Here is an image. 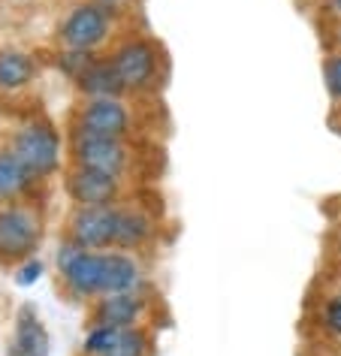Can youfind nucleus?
<instances>
[{
  "label": "nucleus",
  "instance_id": "obj_5",
  "mask_svg": "<svg viewBox=\"0 0 341 356\" xmlns=\"http://www.w3.org/2000/svg\"><path fill=\"white\" fill-rule=\"evenodd\" d=\"M127 10L109 6L103 0H79L67 10L55 31V49L70 51H91L106 55L115 42H121L130 33H121V19Z\"/></svg>",
  "mask_w": 341,
  "mask_h": 356
},
{
  "label": "nucleus",
  "instance_id": "obj_10",
  "mask_svg": "<svg viewBox=\"0 0 341 356\" xmlns=\"http://www.w3.org/2000/svg\"><path fill=\"white\" fill-rule=\"evenodd\" d=\"M160 233V211L151 202V191L139 188L130 200L118 206V229H115V251L145 254L154 248Z\"/></svg>",
  "mask_w": 341,
  "mask_h": 356
},
{
  "label": "nucleus",
  "instance_id": "obj_16",
  "mask_svg": "<svg viewBox=\"0 0 341 356\" xmlns=\"http://www.w3.org/2000/svg\"><path fill=\"white\" fill-rule=\"evenodd\" d=\"M157 335L154 326H133V329H118L115 344L109 347L106 356H154Z\"/></svg>",
  "mask_w": 341,
  "mask_h": 356
},
{
  "label": "nucleus",
  "instance_id": "obj_20",
  "mask_svg": "<svg viewBox=\"0 0 341 356\" xmlns=\"http://www.w3.org/2000/svg\"><path fill=\"white\" fill-rule=\"evenodd\" d=\"M103 3H109V6H118V10H136L139 6V0H103Z\"/></svg>",
  "mask_w": 341,
  "mask_h": 356
},
{
  "label": "nucleus",
  "instance_id": "obj_13",
  "mask_svg": "<svg viewBox=\"0 0 341 356\" xmlns=\"http://www.w3.org/2000/svg\"><path fill=\"white\" fill-rule=\"evenodd\" d=\"M0 202L49 206V181L31 172L3 139H0Z\"/></svg>",
  "mask_w": 341,
  "mask_h": 356
},
{
  "label": "nucleus",
  "instance_id": "obj_6",
  "mask_svg": "<svg viewBox=\"0 0 341 356\" xmlns=\"http://www.w3.org/2000/svg\"><path fill=\"white\" fill-rule=\"evenodd\" d=\"M46 209L33 202H0V269H19L40 254Z\"/></svg>",
  "mask_w": 341,
  "mask_h": 356
},
{
  "label": "nucleus",
  "instance_id": "obj_9",
  "mask_svg": "<svg viewBox=\"0 0 341 356\" xmlns=\"http://www.w3.org/2000/svg\"><path fill=\"white\" fill-rule=\"evenodd\" d=\"M61 184H64L70 206H121L124 200H130L142 188V184H133L127 178H118L112 172L73 166V163L64 166Z\"/></svg>",
  "mask_w": 341,
  "mask_h": 356
},
{
  "label": "nucleus",
  "instance_id": "obj_4",
  "mask_svg": "<svg viewBox=\"0 0 341 356\" xmlns=\"http://www.w3.org/2000/svg\"><path fill=\"white\" fill-rule=\"evenodd\" d=\"M0 139L13 148V154L22 160L31 172L51 181L67 166V136L46 109L31 112L19 121H10L0 130Z\"/></svg>",
  "mask_w": 341,
  "mask_h": 356
},
{
  "label": "nucleus",
  "instance_id": "obj_17",
  "mask_svg": "<svg viewBox=\"0 0 341 356\" xmlns=\"http://www.w3.org/2000/svg\"><path fill=\"white\" fill-rule=\"evenodd\" d=\"M323 82L332 100H341V55H326L323 60Z\"/></svg>",
  "mask_w": 341,
  "mask_h": 356
},
{
  "label": "nucleus",
  "instance_id": "obj_23",
  "mask_svg": "<svg viewBox=\"0 0 341 356\" xmlns=\"http://www.w3.org/2000/svg\"><path fill=\"white\" fill-rule=\"evenodd\" d=\"M338 299H341V293H338Z\"/></svg>",
  "mask_w": 341,
  "mask_h": 356
},
{
  "label": "nucleus",
  "instance_id": "obj_3",
  "mask_svg": "<svg viewBox=\"0 0 341 356\" xmlns=\"http://www.w3.org/2000/svg\"><path fill=\"white\" fill-rule=\"evenodd\" d=\"M115 76L121 79L127 97L157 100L169 82V51L151 33H130L106 51Z\"/></svg>",
  "mask_w": 341,
  "mask_h": 356
},
{
  "label": "nucleus",
  "instance_id": "obj_22",
  "mask_svg": "<svg viewBox=\"0 0 341 356\" xmlns=\"http://www.w3.org/2000/svg\"><path fill=\"white\" fill-rule=\"evenodd\" d=\"M338 42H341V28H338Z\"/></svg>",
  "mask_w": 341,
  "mask_h": 356
},
{
  "label": "nucleus",
  "instance_id": "obj_19",
  "mask_svg": "<svg viewBox=\"0 0 341 356\" xmlns=\"http://www.w3.org/2000/svg\"><path fill=\"white\" fill-rule=\"evenodd\" d=\"M40 272H42V263L37 260V257H33V260H28L24 266H19V278H15V281H19V284H33V281L40 278Z\"/></svg>",
  "mask_w": 341,
  "mask_h": 356
},
{
  "label": "nucleus",
  "instance_id": "obj_2",
  "mask_svg": "<svg viewBox=\"0 0 341 356\" xmlns=\"http://www.w3.org/2000/svg\"><path fill=\"white\" fill-rule=\"evenodd\" d=\"M157 100H136V97H76L67 109L64 127H79L103 133L115 139L151 142L154 130L148 127V112Z\"/></svg>",
  "mask_w": 341,
  "mask_h": 356
},
{
  "label": "nucleus",
  "instance_id": "obj_15",
  "mask_svg": "<svg viewBox=\"0 0 341 356\" xmlns=\"http://www.w3.org/2000/svg\"><path fill=\"white\" fill-rule=\"evenodd\" d=\"M148 287L142 278V266L136 254L124 251H103V296L112 293H133Z\"/></svg>",
  "mask_w": 341,
  "mask_h": 356
},
{
  "label": "nucleus",
  "instance_id": "obj_11",
  "mask_svg": "<svg viewBox=\"0 0 341 356\" xmlns=\"http://www.w3.org/2000/svg\"><path fill=\"white\" fill-rule=\"evenodd\" d=\"M118 206H70L61 224V242L79 245L85 251H115Z\"/></svg>",
  "mask_w": 341,
  "mask_h": 356
},
{
  "label": "nucleus",
  "instance_id": "obj_21",
  "mask_svg": "<svg viewBox=\"0 0 341 356\" xmlns=\"http://www.w3.org/2000/svg\"><path fill=\"white\" fill-rule=\"evenodd\" d=\"M329 6H332V10H335L338 15H341V0H329Z\"/></svg>",
  "mask_w": 341,
  "mask_h": 356
},
{
  "label": "nucleus",
  "instance_id": "obj_1",
  "mask_svg": "<svg viewBox=\"0 0 341 356\" xmlns=\"http://www.w3.org/2000/svg\"><path fill=\"white\" fill-rule=\"evenodd\" d=\"M64 136H67V163L112 172L118 178H127L133 184H142V188L148 181H154V145L151 142L115 139L79 127H64Z\"/></svg>",
  "mask_w": 341,
  "mask_h": 356
},
{
  "label": "nucleus",
  "instance_id": "obj_12",
  "mask_svg": "<svg viewBox=\"0 0 341 356\" xmlns=\"http://www.w3.org/2000/svg\"><path fill=\"white\" fill-rule=\"evenodd\" d=\"M154 302L151 290H133V293H112L100 296L91 305H85V329L91 326H112V329H133V326H151L154 320Z\"/></svg>",
  "mask_w": 341,
  "mask_h": 356
},
{
  "label": "nucleus",
  "instance_id": "obj_18",
  "mask_svg": "<svg viewBox=\"0 0 341 356\" xmlns=\"http://www.w3.org/2000/svg\"><path fill=\"white\" fill-rule=\"evenodd\" d=\"M320 317H323V326H326L329 332L341 335V299H338V296H332L326 305H323Z\"/></svg>",
  "mask_w": 341,
  "mask_h": 356
},
{
  "label": "nucleus",
  "instance_id": "obj_7",
  "mask_svg": "<svg viewBox=\"0 0 341 356\" xmlns=\"http://www.w3.org/2000/svg\"><path fill=\"white\" fill-rule=\"evenodd\" d=\"M55 293L70 305H91L103 296V251L61 242L55 251Z\"/></svg>",
  "mask_w": 341,
  "mask_h": 356
},
{
  "label": "nucleus",
  "instance_id": "obj_14",
  "mask_svg": "<svg viewBox=\"0 0 341 356\" xmlns=\"http://www.w3.org/2000/svg\"><path fill=\"white\" fill-rule=\"evenodd\" d=\"M49 353V332L33 305H22L15 314V329L6 344V356H46Z\"/></svg>",
  "mask_w": 341,
  "mask_h": 356
},
{
  "label": "nucleus",
  "instance_id": "obj_8",
  "mask_svg": "<svg viewBox=\"0 0 341 356\" xmlns=\"http://www.w3.org/2000/svg\"><path fill=\"white\" fill-rule=\"evenodd\" d=\"M40 73L42 67L37 55L22 49H0V115L6 118V124L42 109L33 97Z\"/></svg>",
  "mask_w": 341,
  "mask_h": 356
}]
</instances>
